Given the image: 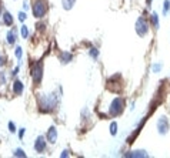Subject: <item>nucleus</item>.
I'll list each match as a JSON object with an SVG mask.
<instances>
[{"mask_svg": "<svg viewBox=\"0 0 170 158\" xmlns=\"http://www.w3.org/2000/svg\"><path fill=\"white\" fill-rule=\"evenodd\" d=\"M14 56H16V58L19 60V63H22V58H23V48H22L20 46H17V47L14 48Z\"/></svg>", "mask_w": 170, "mask_h": 158, "instance_id": "obj_17", "label": "nucleus"}, {"mask_svg": "<svg viewBox=\"0 0 170 158\" xmlns=\"http://www.w3.org/2000/svg\"><path fill=\"white\" fill-rule=\"evenodd\" d=\"M125 157H127V158H146V157H149V153H146L144 150H134V151H129V153H126Z\"/></svg>", "mask_w": 170, "mask_h": 158, "instance_id": "obj_10", "label": "nucleus"}, {"mask_svg": "<svg viewBox=\"0 0 170 158\" xmlns=\"http://www.w3.org/2000/svg\"><path fill=\"white\" fill-rule=\"evenodd\" d=\"M43 71H44V66L43 61H36L32 66V80L36 85H40L43 80Z\"/></svg>", "mask_w": 170, "mask_h": 158, "instance_id": "obj_4", "label": "nucleus"}, {"mask_svg": "<svg viewBox=\"0 0 170 158\" xmlns=\"http://www.w3.org/2000/svg\"><path fill=\"white\" fill-rule=\"evenodd\" d=\"M1 20H3V23H4L6 26H12V24H13V16H12L7 10H4V11L1 13Z\"/></svg>", "mask_w": 170, "mask_h": 158, "instance_id": "obj_13", "label": "nucleus"}, {"mask_svg": "<svg viewBox=\"0 0 170 158\" xmlns=\"http://www.w3.org/2000/svg\"><path fill=\"white\" fill-rule=\"evenodd\" d=\"M23 90H24L23 81H20L19 79H16L14 81H13V84H12V91H13V94L20 95V94H23Z\"/></svg>", "mask_w": 170, "mask_h": 158, "instance_id": "obj_8", "label": "nucleus"}, {"mask_svg": "<svg viewBox=\"0 0 170 158\" xmlns=\"http://www.w3.org/2000/svg\"><path fill=\"white\" fill-rule=\"evenodd\" d=\"M157 132L160 134V135H166L167 132H169L170 130V122H169V118L166 117V116H160L159 118H157Z\"/></svg>", "mask_w": 170, "mask_h": 158, "instance_id": "obj_6", "label": "nucleus"}, {"mask_svg": "<svg viewBox=\"0 0 170 158\" xmlns=\"http://www.w3.org/2000/svg\"><path fill=\"white\" fill-rule=\"evenodd\" d=\"M99 54H100V51H99L96 47H90V48H89V56H90L93 60H97V58H99Z\"/></svg>", "mask_w": 170, "mask_h": 158, "instance_id": "obj_16", "label": "nucleus"}, {"mask_svg": "<svg viewBox=\"0 0 170 158\" xmlns=\"http://www.w3.org/2000/svg\"><path fill=\"white\" fill-rule=\"evenodd\" d=\"M152 3H153V0H147V6H152Z\"/></svg>", "mask_w": 170, "mask_h": 158, "instance_id": "obj_31", "label": "nucleus"}, {"mask_svg": "<svg viewBox=\"0 0 170 158\" xmlns=\"http://www.w3.org/2000/svg\"><path fill=\"white\" fill-rule=\"evenodd\" d=\"M170 11V0H165L163 1V16H167Z\"/></svg>", "mask_w": 170, "mask_h": 158, "instance_id": "obj_19", "label": "nucleus"}, {"mask_svg": "<svg viewBox=\"0 0 170 158\" xmlns=\"http://www.w3.org/2000/svg\"><path fill=\"white\" fill-rule=\"evenodd\" d=\"M136 33H137V36H140V37H144L147 33H149V22L143 17V16H140V17H137V20H136Z\"/></svg>", "mask_w": 170, "mask_h": 158, "instance_id": "obj_5", "label": "nucleus"}, {"mask_svg": "<svg viewBox=\"0 0 170 158\" xmlns=\"http://www.w3.org/2000/svg\"><path fill=\"white\" fill-rule=\"evenodd\" d=\"M20 34H22L23 39H27V37H29V27H27L26 24H23V26L20 27Z\"/></svg>", "mask_w": 170, "mask_h": 158, "instance_id": "obj_18", "label": "nucleus"}, {"mask_svg": "<svg viewBox=\"0 0 170 158\" xmlns=\"http://www.w3.org/2000/svg\"><path fill=\"white\" fill-rule=\"evenodd\" d=\"M33 148H35V151H36V153H39V154L44 153V151H46V148H47V140H46V137L39 135V137L36 138L35 144H33Z\"/></svg>", "mask_w": 170, "mask_h": 158, "instance_id": "obj_7", "label": "nucleus"}, {"mask_svg": "<svg viewBox=\"0 0 170 158\" xmlns=\"http://www.w3.org/2000/svg\"><path fill=\"white\" fill-rule=\"evenodd\" d=\"M75 3H76V0H62V4H63L64 10H72Z\"/></svg>", "mask_w": 170, "mask_h": 158, "instance_id": "obj_15", "label": "nucleus"}, {"mask_svg": "<svg viewBox=\"0 0 170 158\" xmlns=\"http://www.w3.org/2000/svg\"><path fill=\"white\" fill-rule=\"evenodd\" d=\"M24 134H26V128H20V131H19V138L22 140V138L24 137Z\"/></svg>", "mask_w": 170, "mask_h": 158, "instance_id": "obj_27", "label": "nucleus"}, {"mask_svg": "<svg viewBox=\"0 0 170 158\" xmlns=\"http://www.w3.org/2000/svg\"><path fill=\"white\" fill-rule=\"evenodd\" d=\"M4 64H6V58L3 56H0V67H3Z\"/></svg>", "mask_w": 170, "mask_h": 158, "instance_id": "obj_28", "label": "nucleus"}, {"mask_svg": "<svg viewBox=\"0 0 170 158\" xmlns=\"http://www.w3.org/2000/svg\"><path fill=\"white\" fill-rule=\"evenodd\" d=\"M150 20H152V24H153V29H159V14L156 13V11H153L152 13V16H150Z\"/></svg>", "mask_w": 170, "mask_h": 158, "instance_id": "obj_14", "label": "nucleus"}, {"mask_svg": "<svg viewBox=\"0 0 170 158\" xmlns=\"http://www.w3.org/2000/svg\"><path fill=\"white\" fill-rule=\"evenodd\" d=\"M162 69H163V63H154V64L152 66V71H153V73H160Z\"/></svg>", "mask_w": 170, "mask_h": 158, "instance_id": "obj_20", "label": "nucleus"}, {"mask_svg": "<svg viewBox=\"0 0 170 158\" xmlns=\"http://www.w3.org/2000/svg\"><path fill=\"white\" fill-rule=\"evenodd\" d=\"M126 108V101L123 97H114L113 101L110 103V107H109V116L110 117H119L123 114Z\"/></svg>", "mask_w": 170, "mask_h": 158, "instance_id": "obj_2", "label": "nucleus"}, {"mask_svg": "<svg viewBox=\"0 0 170 158\" xmlns=\"http://www.w3.org/2000/svg\"><path fill=\"white\" fill-rule=\"evenodd\" d=\"M4 84H6V73L0 71V85H4Z\"/></svg>", "mask_w": 170, "mask_h": 158, "instance_id": "obj_23", "label": "nucleus"}, {"mask_svg": "<svg viewBox=\"0 0 170 158\" xmlns=\"http://www.w3.org/2000/svg\"><path fill=\"white\" fill-rule=\"evenodd\" d=\"M23 7H24V9H26V10H27V9H29V1H27V0H26V1H24V3H23Z\"/></svg>", "mask_w": 170, "mask_h": 158, "instance_id": "obj_30", "label": "nucleus"}, {"mask_svg": "<svg viewBox=\"0 0 170 158\" xmlns=\"http://www.w3.org/2000/svg\"><path fill=\"white\" fill-rule=\"evenodd\" d=\"M57 130H56V127H50L49 130H47V132H46V140H47V143H50V144H54L56 141H57Z\"/></svg>", "mask_w": 170, "mask_h": 158, "instance_id": "obj_9", "label": "nucleus"}, {"mask_svg": "<svg viewBox=\"0 0 170 158\" xmlns=\"http://www.w3.org/2000/svg\"><path fill=\"white\" fill-rule=\"evenodd\" d=\"M16 40H17V32H16V29L9 30L7 32V43L10 46H14L16 44Z\"/></svg>", "mask_w": 170, "mask_h": 158, "instance_id": "obj_12", "label": "nucleus"}, {"mask_svg": "<svg viewBox=\"0 0 170 158\" xmlns=\"http://www.w3.org/2000/svg\"><path fill=\"white\" fill-rule=\"evenodd\" d=\"M72 60H73V54L72 53H69V51H60L59 53V61L62 64H67Z\"/></svg>", "mask_w": 170, "mask_h": 158, "instance_id": "obj_11", "label": "nucleus"}, {"mask_svg": "<svg viewBox=\"0 0 170 158\" xmlns=\"http://www.w3.org/2000/svg\"><path fill=\"white\" fill-rule=\"evenodd\" d=\"M32 11L36 19H43L47 13V1L46 0H35L33 6H32Z\"/></svg>", "mask_w": 170, "mask_h": 158, "instance_id": "obj_3", "label": "nucleus"}, {"mask_svg": "<svg viewBox=\"0 0 170 158\" xmlns=\"http://www.w3.org/2000/svg\"><path fill=\"white\" fill-rule=\"evenodd\" d=\"M26 17H27V16H26V13H24V11H20V13H19V20H20L22 23L26 20Z\"/></svg>", "mask_w": 170, "mask_h": 158, "instance_id": "obj_26", "label": "nucleus"}, {"mask_svg": "<svg viewBox=\"0 0 170 158\" xmlns=\"http://www.w3.org/2000/svg\"><path fill=\"white\" fill-rule=\"evenodd\" d=\"M110 134L112 135H117V122L116 121H113L110 124Z\"/></svg>", "mask_w": 170, "mask_h": 158, "instance_id": "obj_21", "label": "nucleus"}, {"mask_svg": "<svg viewBox=\"0 0 170 158\" xmlns=\"http://www.w3.org/2000/svg\"><path fill=\"white\" fill-rule=\"evenodd\" d=\"M67 155H69V150H64V151H63V153H62V154H60V157H62V158L67 157Z\"/></svg>", "mask_w": 170, "mask_h": 158, "instance_id": "obj_29", "label": "nucleus"}, {"mask_svg": "<svg viewBox=\"0 0 170 158\" xmlns=\"http://www.w3.org/2000/svg\"><path fill=\"white\" fill-rule=\"evenodd\" d=\"M13 155H14V157H26V153H24V150L17 148V150L13 151Z\"/></svg>", "mask_w": 170, "mask_h": 158, "instance_id": "obj_22", "label": "nucleus"}, {"mask_svg": "<svg viewBox=\"0 0 170 158\" xmlns=\"http://www.w3.org/2000/svg\"><path fill=\"white\" fill-rule=\"evenodd\" d=\"M60 97V95H59ZM57 94H42L39 97V110L42 113H53L59 104Z\"/></svg>", "mask_w": 170, "mask_h": 158, "instance_id": "obj_1", "label": "nucleus"}, {"mask_svg": "<svg viewBox=\"0 0 170 158\" xmlns=\"http://www.w3.org/2000/svg\"><path fill=\"white\" fill-rule=\"evenodd\" d=\"M20 64H22V63H19V64H17V66L14 67V70L12 71V77H16V76L19 74V70H20Z\"/></svg>", "mask_w": 170, "mask_h": 158, "instance_id": "obj_25", "label": "nucleus"}, {"mask_svg": "<svg viewBox=\"0 0 170 158\" xmlns=\"http://www.w3.org/2000/svg\"><path fill=\"white\" fill-rule=\"evenodd\" d=\"M9 131L10 132H16L17 130H16V124L13 122V121H9Z\"/></svg>", "mask_w": 170, "mask_h": 158, "instance_id": "obj_24", "label": "nucleus"}]
</instances>
